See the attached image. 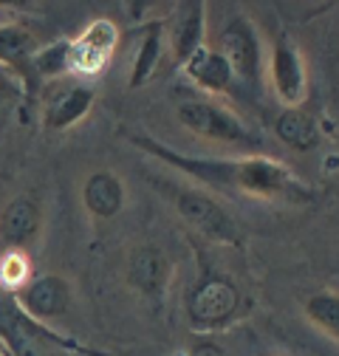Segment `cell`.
Listing matches in <instances>:
<instances>
[{
    "label": "cell",
    "instance_id": "6da1fadb",
    "mask_svg": "<svg viewBox=\"0 0 339 356\" xmlns=\"http://www.w3.org/2000/svg\"><path fill=\"white\" fill-rule=\"evenodd\" d=\"M131 142L150 159L167 164L173 172L184 175L190 184L232 198H263L286 204H308L314 198L311 187L286 161L263 153L251 156H190L170 147L144 133H133Z\"/></svg>",
    "mask_w": 339,
    "mask_h": 356
},
{
    "label": "cell",
    "instance_id": "7a4b0ae2",
    "mask_svg": "<svg viewBox=\"0 0 339 356\" xmlns=\"http://www.w3.org/2000/svg\"><path fill=\"white\" fill-rule=\"evenodd\" d=\"M156 187H161V193L170 198L176 215L184 220L190 229H195L201 238L221 243V246H240L243 243V232L238 227V220L218 204V198L195 187V184H164L156 181Z\"/></svg>",
    "mask_w": 339,
    "mask_h": 356
},
{
    "label": "cell",
    "instance_id": "3957f363",
    "mask_svg": "<svg viewBox=\"0 0 339 356\" xmlns=\"http://www.w3.org/2000/svg\"><path fill=\"white\" fill-rule=\"evenodd\" d=\"M240 308H243V294L238 283L212 269H204L198 275L184 302L187 323L198 334H215L229 328L240 317Z\"/></svg>",
    "mask_w": 339,
    "mask_h": 356
},
{
    "label": "cell",
    "instance_id": "277c9868",
    "mask_svg": "<svg viewBox=\"0 0 339 356\" xmlns=\"http://www.w3.org/2000/svg\"><path fill=\"white\" fill-rule=\"evenodd\" d=\"M176 119L184 130H190L192 136L206 139V142H218V145H232L246 150L251 156L261 147V136L254 133L238 113L224 108L221 102L212 99H181L176 105Z\"/></svg>",
    "mask_w": 339,
    "mask_h": 356
},
{
    "label": "cell",
    "instance_id": "5b68a950",
    "mask_svg": "<svg viewBox=\"0 0 339 356\" xmlns=\"http://www.w3.org/2000/svg\"><path fill=\"white\" fill-rule=\"evenodd\" d=\"M49 348H63L82 356H105L65 339L49 325L28 320L12 300V294L0 291V350H3V356H49Z\"/></svg>",
    "mask_w": 339,
    "mask_h": 356
},
{
    "label": "cell",
    "instance_id": "8992f818",
    "mask_svg": "<svg viewBox=\"0 0 339 356\" xmlns=\"http://www.w3.org/2000/svg\"><path fill=\"white\" fill-rule=\"evenodd\" d=\"M269 82L283 108H303L308 99V65L300 46L288 37L277 34L269 51Z\"/></svg>",
    "mask_w": 339,
    "mask_h": 356
},
{
    "label": "cell",
    "instance_id": "52a82bcc",
    "mask_svg": "<svg viewBox=\"0 0 339 356\" xmlns=\"http://www.w3.org/2000/svg\"><path fill=\"white\" fill-rule=\"evenodd\" d=\"M119 40H122V34H119V26L113 20H108V17L91 20L76 37H71V49H68L71 79L74 76L76 79L79 76H88V79L99 76L110 65V60L119 49Z\"/></svg>",
    "mask_w": 339,
    "mask_h": 356
},
{
    "label": "cell",
    "instance_id": "ba28073f",
    "mask_svg": "<svg viewBox=\"0 0 339 356\" xmlns=\"http://www.w3.org/2000/svg\"><path fill=\"white\" fill-rule=\"evenodd\" d=\"M94 108V88L82 79H54L40 94V122L51 133L71 130Z\"/></svg>",
    "mask_w": 339,
    "mask_h": 356
},
{
    "label": "cell",
    "instance_id": "9c48e42d",
    "mask_svg": "<svg viewBox=\"0 0 339 356\" xmlns=\"http://www.w3.org/2000/svg\"><path fill=\"white\" fill-rule=\"evenodd\" d=\"M224 60L229 63L235 82L254 85L261 79L263 71V51H261V37L258 29L251 26L246 15H235L218 34V46H215Z\"/></svg>",
    "mask_w": 339,
    "mask_h": 356
},
{
    "label": "cell",
    "instance_id": "30bf717a",
    "mask_svg": "<svg viewBox=\"0 0 339 356\" xmlns=\"http://www.w3.org/2000/svg\"><path fill=\"white\" fill-rule=\"evenodd\" d=\"M12 300L28 320L49 325L71 308V286L63 275H31L17 291H12Z\"/></svg>",
    "mask_w": 339,
    "mask_h": 356
},
{
    "label": "cell",
    "instance_id": "8fae6325",
    "mask_svg": "<svg viewBox=\"0 0 339 356\" xmlns=\"http://www.w3.org/2000/svg\"><path fill=\"white\" fill-rule=\"evenodd\" d=\"M42 235V204L31 193H20L0 207V249L23 252L40 241Z\"/></svg>",
    "mask_w": 339,
    "mask_h": 356
},
{
    "label": "cell",
    "instance_id": "7c38bea8",
    "mask_svg": "<svg viewBox=\"0 0 339 356\" xmlns=\"http://www.w3.org/2000/svg\"><path fill=\"white\" fill-rule=\"evenodd\" d=\"M170 54H173L176 68H184L204 46H206V3L204 0H187L179 3L170 23H164Z\"/></svg>",
    "mask_w": 339,
    "mask_h": 356
},
{
    "label": "cell",
    "instance_id": "4fadbf2b",
    "mask_svg": "<svg viewBox=\"0 0 339 356\" xmlns=\"http://www.w3.org/2000/svg\"><path fill=\"white\" fill-rule=\"evenodd\" d=\"M170 275H173V266H170L167 254L153 243H142L127 254V263H124L127 286L153 302H161Z\"/></svg>",
    "mask_w": 339,
    "mask_h": 356
},
{
    "label": "cell",
    "instance_id": "5bb4252c",
    "mask_svg": "<svg viewBox=\"0 0 339 356\" xmlns=\"http://www.w3.org/2000/svg\"><path fill=\"white\" fill-rule=\"evenodd\" d=\"M34 51H37L34 31H28L20 23H0V68L12 71L23 82L26 94H31L37 85L34 71H31Z\"/></svg>",
    "mask_w": 339,
    "mask_h": 356
},
{
    "label": "cell",
    "instance_id": "9a60e30c",
    "mask_svg": "<svg viewBox=\"0 0 339 356\" xmlns=\"http://www.w3.org/2000/svg\"><path fill=\"white\" fill-rule=\"evenodd\" d=\"M127 193L122 178L110 170H94L82 181V207L97 220H113L124 209Z\"/></svg>",
    "mask_w": 339,
    "mask_h": 356
},
{
    "label": "cell",
    "instance_id": "2e32d148",
    "mask_svg": "<svg viewBox=\"0 0 339 356\" xmlns=\"http://www.w3.org/2000/svg\"><path fill=\"white\" fill-rule=\"evenodd\" d=\"M181 71L192 85H198L204 94H212V97L229 94V88L235 82V74H232L229 63L224 60V54L218 49H212V46H204Z\"/></svg>",
    "mask_w": 339,
    "mask_h": 356
},
{
    "label": "cell",
    "instance_id": "e0dca14e",
    "mask_svg": "<svg viewBox=\"0 0 339 356\" xmlns=\"http://www.w3.org/2000/svg\"><path fill=\"white\" fill-rule=\"evenodd\" d=\"M164 42H167V31H164V20H150L142 34H139V46H136V54H133V65H131V79L127 85L131 88H144L161 60H164Z\"/></svg>",
    "mask_w": 339,
    "mask_h": 356
},
{
    "label": "cell",
    "instance_id": "ac0fdd59",
    "mask_svg": "<svg viewBox=\"0 0 339 356\" xmlns=\"http://www.w3.org/2000/svg\"><path fill=\"white\" fill-rule=\"evenodd\" d=\"M274 133L286 147H291L297 153H311L320 145L317 122L303 108H283L280 116L274 119Z\"/></svg>",
    "mask_w": 339,
    "mask_h": 356
},
{
    "label": "cell",
    "instance_id": "d6986e66",
    "mask_svg": "<svg viewBox=\"0 0 339 356\" xmlns=\"http://www.w3.org/2000/svg\"><path fill=\"white\" fill-rule=\"evenodd\" d=\"M303 311L317 331H322L325 337L339 342V291L322 289V291L308 294L303 302Z\"/></svg>",
    "mask_w": 339,
    "mask_h": 356
},
{
    "label": "cell",
    "instance_id": "ffe728a7",
    "mask_svg": "<svg viewBox=\"0 0 339 356\" xmlns=\"http://www.w3.org/2000/svg\"><path fill=\"white\" fill-rule=\"evenodd\" d=\"M68 49L71 40H54L49 46H37L34 57H31V71L37 82H54V79H65L68 74Z\"/></svg>",
    "mask_w": 339,
    "mask_h": 356
},
{
    "label": "cell",
    "instance_id": "44dd1931",
    "mask_svg": "<svg viewBox=\"0 0 339 356\" xmlns=\"http://www.w3.org/2000/svg\"><path fill=\"white\" fill-rule=\"evenodd\" d=\"M31 277V263L23 252H3L0 254V291H17Z\"/></svg>",
    "mask_w": 339,
    "mask_h": 356
},
{
    "label": "cell",
    "instance_id": "7402d4cb",
    "mask_svg": "<svg viewBox=\"0 0 339 356\" xmlns=\"http://www.w3.org/2000/svg\"><path fill=\"white\" fill-rule=\"evenodd\" d=\"M0 356H3V350H0Z\"/></svg>",
    "mask_w": 339,
    "mask_h": 356
}]
</instances>
